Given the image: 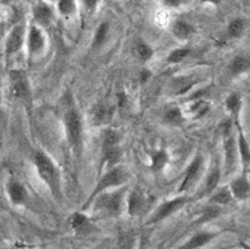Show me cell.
I'll use <instances>...</instances> for the list:
<instances>
[{"label": "cell", "instance_id": "d590c367", "mask_svg": "<svg viewBox=\"0 0 250 249\" xmlns=\"http://www.w3.org/2000/svg\"><path fill=\"white\" fill-rule=\"evenodd\" d=\"M99 1H101V0H84V5H86V8L88 11H94L97 8V5Z\"/></svg>", "mask_w": 250, "mask_h": 249}, {"label": "cell", "instance_id": "44dd1931", "mask_svg": "<svg viewBox=\"0 0 250 249\" xmlns=\"http://www.w3.org/2000/svg\"><path fill=\"white\" fill-rule=\"evenodd\" d=\"M193 27L185 21H177L173 24V34L175 38H178L181 41H186L190 36L193 35Z\"/></svg>", "mask_w": 250, "mask_h": 249}, {"label": "cell", "instance_id": "e575fe53", "mask_svg": "<svg viewBox=\"0 0 250 249\" xmlns=\"http://www.w3.org/2000/svg\"><path fill=\"white\" fill-rule=\"evenodd\" d=\"M117 102H118V106L119 107L126 106V103H127V97H126V94H125V92H118Z\"/></svg>", "mask_w": 250, "mask_h": 249}, {"label": "cell", "instance_id": "d6a6232c", "mask_svg": "<svg viewBox=\"0 0 250 249\" xmlns=\"http://www.w3.org/2000/svg\"><path fill=\"white\" fill-rule=\"evenodd\" d=\"M190 55V48H175L167 56V62L171 65L179 63V62L185 61L188 56Z\"/></svg>", "mask_w": 250, "mask_h": 249}, {"label": "cell", "instance_id": "9c48e42d", "mask_svg": "<svg viewBox=\"0 0 250 249\" xmlns=\"http://www.w3.org/2000/svg\"><path fill=\"white\" fill-rule=\"evenodd\" d=\"M202 169H204V157L201 154H197L194 159L189 165L186 173H185L184 182L181 185V190H186L189 186H191L198 180L199 176H201Z\"/></svg>", "mask_w": 250, "mask_h": 249}, {"label": "cell", "instance_id": "d4e9b609", "mask_svg": "<svg viewBox=\"0 0 250 249\" xmlns=\"http://www.w3.org/2000/svg\"><path fill=\"white\" fill-rule=\"evenodd\" d=\"M231 199H234V197L231 194L230 188H222L211 196L210 201H211V204H217V205H228L231 201Z\"/></svg>", "mask_w": 250, "mask_h": 249}, {"label": "cell", "instance_id": "8d00e7d4", "mask_svg": "<svg viewBox=\"0 0 250 249\" xmlns=\"http://www.w3.org/2000/svg\"><path fill=\"white\" fill-rule=\"evenodd\" d=\"M150 76H151V72L148 71L147 68H145V70H142L141 74H139V81L142 82V83H145V82H147L148 79H150Z\"/></svg>", "mask_w": 250, "mask_h": 249}, {"label": "cell", "instance_id": "6da1fadb", "mask_svg": "<svg viewBox=\"0 0 250 249\" xmlns=\"http://www.w3.org/2000/svg\"><path fill=\"white\" fill-rule=\"evenodd\" d=\"M34 162H35V168L42 181L46 183L52 192H55L58 189L59 180H58V170H56L55 163L52 162L51 158L48 157L46 153L36 152L34 156Z\"/></svg>", "mask_w": 250, "mask_h": 249}, {"label": "cell", "instance_id": "f1b7e54d", "mask_svg": "<svg viewBox=\"0 0 250 249\" xmlns=\"http://www.w3.org/2000/svg\"><path fill=\"white\" fill-rule=\"evenodd\" d=\"M118 143H119V133H118L117 130H114V129H108V130H106L104 136H103L102 150L118 146Z\"/></svg>", "mask_w": 250, "mask_h": 249}, {"label": "cell", "instance_id": "74e56055", "mask_svg": "<svg viewBox=\"0 0 250 249\" xmlns=\"http://www.w3.org/2000/svg\"><path fill=\"white\" fill-rule=\"evenodd\" d=\"M164 1L167 7L175 8V7H179V5H181V1H182V0H164Z\"/></svg>", "mask_w": 250, "mask_h": 249}, {"label": "cell", "instance_id": "ac0fdd59", "mask_svg": "<svg viewBox=\"0 0 250 249\" xmlns=\"http://www.w3.org/2000/svg\"><path fill=\"white\" fill-rule=\"evenodd\" d=\"M225 106H226V110L231 114V117L234 118V122H240L238 118H240L241 106H242L240 94H237V92L230 94L229 97L226 98V101H225Z\"/></svg>", "mask_w": 250, "mask_h": 249}, {"label": "cell", "instance_id": "8992f818", "mask_svg": "<svg viewBox=\"0 0 250 249\" xmlns=\"http://www.w3.org/2000/svg\"><path fill=\"white\" fill-rule=\"evenodd\" d=\"M10 81L12 94H14L16 98H19V99L30 101V83H28V78H27L26 72L21 71V70H14V71H11Z\"/></svg>", "mask_w": 250, "mask_h": 249}, {"label": "cell", "instance_id": "52a82bcc", "mask_svg": "<svg viewBox=\"0 0 250 249\" xmlns=\"http://www.w3.org/2000/svg\"><path fill=\"white\" fill-rule=\"evenodd\" d=\"M186 203H188V199H186V197H177V199L166 201V203L162 204V205L155 210V213L150 217L148 224H157L159 221L167 219L171 214L175 213L177 210H179V209L182 208Z\"/></svg>", "mask_w": 250, "mask_h": 249}, {"label": "cell", "instance_id": "5bb4252c", "mask_svg": "<svg viewBox=\"0 0 250 249\" xmlns=\"http://www.w3.org/2000/svg\"><path fill=\"white\" fill-rule=\"evenodd\" d=\"M70 225H71L72 230L79 234L90 233L92 230V225L90 223V220L87 219L84 214L79 213V212L74 213L70 217Z\"/></svg>", "mask_w": 250, "mask_h": 249}, {"label": "cell", "instance_id": "4dcf8cb0", "mask_svg": "<svg viewBox=\"0 0 250 249\" xmlns=\"http://www.w3.org/2000/svg\"><path fill=\"white\" fill-rule=\"evenodd\" d=\"M134 54L138 58L139 61L147 62L151 59L153 56V48L146 45V43H138L137 46L134 47Z\"/></svg>", "mask_w": 250, "mask_h": 249}, {"label": "cell", "instance_id": "484cf974", "mask_svg": "<svg viewBox=\"0 0 250 249\" xmlns=\"http://www.w3.org/2000/svg\"><path fill=\"white\" fill-rule=\"evenodd\" d=\"M58 11L62 16L70 18L77 12V1L75 0H58Z\"/></svg>", "mask_w": 250, "mask_h": 249}, {"label": "cell", "instance_id": "f35d334b", "mask_svg": "<svg viewBox=\"0 0 250 249\" xmlns=\"http://www.w3.org/2000/svg\"><path fill=\"white\" fill-rule=\"evenodd\" d=\"M222 0H201V3L205 4H211V5H220Z\"/></svg>", "mask_w": 250, "mask_h": 249}, {"label": "cell", "instance_id": "7c38bea8", "mask_svg": "<svg viewBox=\"0 0 250 249\" xmlns=\"http://www.w3.org/2000/svg\"><path fill=\"white\" fill-rule=\"evenodd\" d=\"M238 130V138H237V145H238V154H240V159L242 162L244 169H248L250 166V145L246 139L245 134L242 132L240 126V122H234Z\"/></svg>", "mask_w": 250, "mask_h": 249}, {"label": "cell", "instance_id": "603a6c76", "mask_svg": "<svg viewBox=\"0 0 250 249\" xmlns=\"http://www.w3.org/2000/svg\"><path fill=\"white\" fill-rule=\"evenodd\" d=\"M245 32V21L241 18H235L228 24V35L231 39H238Z\"/></svg>", "mask_w": 250, "mask_h": 249}, {"label": "cell", "instance_id": "ffe728a7", "mask_svg": "<svg viewBox=\"0 0 250 249\" xmlns=\"http://www.w3.org/2000/svg\"><path fill=\"white\" fill-rule=\"evenodd\" d=\"M121 156H122V152H121L119 146L104 149L102 150V165H104L106 168H112L119 162Z\"/></svg>", "mask_w": 250, "mask_h": 249}, {"label": "cell", "instance_id": "8fae6325", "mask_svg": "<svg viewBox=\"0 0 250 249\" xmlns=\"http://www.w3.org/2000/svg\"><path fill=\"white\" fill-rule=\"evenodd\" d=\"M7 193H8L10 201L14 205H21V204H24L27 197H28L27 189L19 181H10V182L7 183Z\"/></svg>", "mask_w": 250, "mask_h": 249}, {"label": "cell", "instance_id": "4316f807", "mask_svg": "<svg viewBox=\"0 0 250 249\" xmlns=\"http://www.w3.org/2000/svg\"><path fill=\"white\" fill-rule=\"evenodd\" d=\"M108 110L107 107L103 106V105H97V106L92 109L91 113V118H92V122L94 125H102L107 121L108 118Z\"/></svg>", "mask_w": 250, "mask_h": 249}, {"label": "cell", "instance_id": "2e32d148", "mask_svg": "<svg viewBox=\"0 0 250 249\" xmlns=\"http://www.w3.org/2000/svg\"><path fill=\"white\" fill-rule=\"evenodd\" d=\"M52 10L51 7L46 3H39L34 7V21L41 25L48 24L52 21Z\"/></svg>", "mask_w": 250, "mask_h": 249}, {"label": "cell", "instance_id": "7402d4cb", "mask_svg": "<svg viewBox=\"0 0 250 249\" xmlns=\"http://www.w3.org/2000/svg\"><path fill=\"white\" fill-rule=\"evenodd\" d=\"M220 178H221V172L218 166H214L211 169V172L209 173L208 178H206V183H205V194H211L214 193L215 189L218 186L220 183Z\"/></svg>", "mask_w": 250, "mask_h": 249}, {"label": "cell", "instance_id": "30bf717a", "mask_svg": "<svg viewBox=\"0 0 250 249\" xmlns=\"http://www.w3.org/2000/svg\"><path fill=\"white\" fill-rule=\"evenodd\" d=\"M27 46L30 54H39L43 51L46 46V38L43 31L38 27V25H31L30 31H28V36H27Z\"/></svg>", "mask_w": 250, "mask_h": 249}, {"label": "cell", "instance_id": "ba28073f", "mask_svg": "<svg viewBox=\"0 0 250 249\" xmlns=\"http://www.w3.org/2000/svg\"><path fill=\"white\" fill-rule=\"evenodd\" d=\"M26 38V28L23 24H16L12 27L10 34L5 39V55L12 56L18 54L24 45Z\"/></svg>", "mask_w": 250, "mask_h": 249}, {"label": "cell", "instance_id": "ab89813d", "mask_svg": "<svg viewBox=\"0 0 250 249\" xmlns=\"http://www.w3.org/2000/svg\"><path fill=\"white\" fill-rule=\"evenodd\" d=\"M0 86H1V79H0Z\"/></svg>", "mask_w": 250, "mask_h": 249}, {"label": "cell", "instance_id": "4fadbf2b", "mask_svg": "<svg viewBox=\"0 0 250 249\" xmlns=\"http://www.w3.org/2000/svg\"><path fill=\"white\" fill-rule=\"evenodd\" d=\"M230 190H231L233 197L237 200H245L249 196L250 183L245 174L231 181V183H230Z\"/></svg>", "mask_w": 250, "mask_h": 249}, {"label": "cell", "instance_id": "9a60e30c", "mask_svg": "<svg viewBox=\"0 0 250 249\" xmlns=\"http://www.w3.org/2000/svg\"><path fill=\"white\" fill-rule=\"evenodd\" d=\"M230 74L234 76H238L241 74H245L250 70V56L246 55V54H241V55H237L231 61L229 66Z\"/></svg>", "mask_w": 250, "mask_h": 249}, {"label": "cell", "instance_id": "83f0119b", "mask_svg": "<svg viewBox=\"0 0 250 249\" xmlns=\"http://www.w3.org/2000/svg\"><path fill=\"white\" fill-rule=\"evenodd\" d=\"M108 34V23L106 22H103L101 24L98 25L97 32H95V35H94V41H92V47L94 48H98V47H101L106 41V38H107Z\"/></svg>", "mask_w": 250, "mask_h": 249}, {"label": "cell", "instance_id": "1f68e13d", "mask_svg": "<svg viewBox=\"0 0 250 249\" xmlns=\"http://www.w3.org/2000/svg\"><path fill=\"white\" fill-rule=\"evenodd\" d=\"M221 214V208L220 205L217 204H213L210 206H206L202 212V216L199 219V223H208V221H211V220L217 219Z\"/></svg>", "mask_w": 250, "mask_h": 249}, {"label": "cell", "instance_id": "e0dca14e", "mask_svg": "<svg viewBox=\"0 0 250 249\" xmlns=\"http://www.w3.org/2000/svg\"><path fill=\"white\" fill-rule=\"evenodd\" d=\"M145 197L139 190H134L133 193L128 196L127 201V212L130 216H137L145 208Z\"/></svg>", "mask_w": 250, "mask_h": 249}, {"label": "cell", "instance_id": "d6986e66", "mask_svg": "<svg viewBox=\"0 0 250 249\" xmlns=\"http://www.w3.org/2000/svg\"><path fill=\"white\" fill-rule=\"evenodd\" d=\"M215 236H217V234L211 233V232H199V233L194 234V236L186 243V245H185L184 248H201V247H204V245L209 244L211 240L215 239Z\"/></svg>", "mask_w": 250, "mask_h": 249}, {"label": "cell", "instance_id": "3957f363", "mask_svg": "<svg viewBox=\"0 0 250 249\" xmlns=\"http://www.w3.org/2000/svg\"><path fill=\"white\" fill-rule=\"evenodd\" d=\"M126 180H127V174H126V172H125L121 166H117V165H115V166H112V168L108 169L107 172L101 177L99 182L97 183V186H95L94 192H92L91 196H90L88 201L84 204V208H87V206L91 204L92 200H95V197L99 196L101 193H103L106 189L114 188V186H121L122 183H125Z\"/></svg>", "mask_w": 250, "mask_h": 249}, {"label": "cell", "instance_id": "7a4b0ae2", "mask_svg": "<svg viewBox=\"0 0 250 249\" xmlns=\"http://www.w3.org/2000/svg\"><path fill=\"white\" fill-rule=\"evenodd\" d=\"M64 129H66L67 141L77 153L81 152L83 141V123L77 110L70 109L64 114Z\"/></svg>", "mask_w": 250, "mask_h": 249}, {"label": "cell", "instance_id": "f546056e", "mask_svg": "<svg viewBox=\"0 0 250 249\" xmlns=\"http://www.w3.org/2000/svg\"><path fill=\"white\" fill-rule=\"evenodd\" d=\"M195 83V81L193 79H189V78H182V79H174L173 82V91L175 94H185L186 91H189L190 89L193 87V85Z\"/></svg>", "mask_w": 250, "mask_h": 249}, {"label": "cell", "instance_id": "836d02e7", "mask_svg": "<svg viewBox=\"0 0 250 249\" xmlns=\"http://www.w3.org/2000/svg\"><path fill=\"white\" fill-rule=\"evenodd\" d=\"M165 121L171 125H179L184 122V114L179 109H171L165 114Z\"/></svg>", "mask_w": 250, "mask_h": 249}, {"label": "cell", "instance_id": "277c9868", "mask_svg": "<svg viewBox=\"0 0 250 249\" xmlns=\"http://www.w3.org/2000/svg\"><path fill=\"white\" fill-rule=\"evenodd\" d=\"M123 193H125L123 188L110 193H101L99 199L95 201V210L103 212L108 216H118L122 210Z\"/></svg>", "mask_w": 250, "mask_h": 249}, {"label": "cell", "instance_id": "cb8c5ba5", "mask_svg": "<svg viewBox=\"0 0 250 249\" xmlns=\"http://www.w3.org/2000/svg\"><path fill=\"white\" fill-rule=\"evenodd\" d=\"M168 154L165 150H158L151 156V169L154 172H161L167 165Z\"/></svg>", "mask_w": 250, "mask_h": 249}, {"label": "cell", "instance_id": "5b68a950", "mask_svg": "<svg viewBox=\"0 0 250 249\" xmlns=\"http://www.w3.org/2000/svg\"><path fill=\"white\" fill-rule=\"evenodd\" d=\"M224 150H225V173L230 174L235 168L238 154V145L235 138L231 134V121L224 123Z\"/></svg>", "mask_w": 250, "mask_h": 249}]
</instances>
